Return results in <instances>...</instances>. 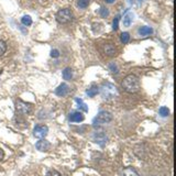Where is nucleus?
Instances as JSON below:
<instances>
[{
  "mask_svg": "<svg viewBox=\"0 0 176 176\" xmlns=\"http://www.w3.org/2000/svg\"><path fill=\"white\" fill-rule=\"evenodd\" d=\"M101 96L105 100H111V99H115L117 96H118V90H117V87H116L113 84H110V83H106L103 84V88H101Z\"/></svg>",
  "mask_w": 176,
  "mask_h": 176,
  "instance_id": "2",
  "label": "nucleus"
},
{
  "mask_svg": "<svg viewBox=\"0 0 176 176\" xmlns=\"http://www.w3.org/2000/svg\"><path fill=\"white\" fill-rule=\"evenodd\" d=\"M120 40H121V42L123 44H127L129 41H130V34L128 33V32H123L121 34V37H120Z\"/></svg>",
  "mask_w": 176,
  "mask_h": 176,
  "instance_id": "18",
  "label": "nucleus"
},
{
  "mask_svg": "<svg viewBox=\"0 0 176 176\" xmlns=\"http://www.w3.org/2000/svg\"><path fill=\"white\" fill-rule=\"evenodd\" d=\"M112 28H113V30H118V28H119V17L115 18L113 23H112Z\"/></svg>",
  "mask_w": 176,
  "mask_h": 176,
  "instance_id": "25",
  "label": "nucleus"
},
{
  "mask_svg": "<svg viewBox=\"0 0 176 176\" xmlns=\"http://www.w3.org/2000/svg\"><path fill=\"white\" fill-rule=\"evenodd\" d=\"M110 70H111V72H113V73H117L118 70H117V65L116 64H110L109 65Z\"/></svg>",
  "mask_w": 176,
  "mask_h": 176,
  "instance_id": "27",
  "label": "nucleus"
},
{
  "mask_svg": "<svg viewBox=\"0 0 176 176\" xmlns=\"http://www.w3.org/2000/svg\"><path fill=\"white\" fill-rule=\"evenodd\" d=\"M7 51V44L5 41L0 40V56H2Z\"/></svg>",
  "mask_w": 176,
  "mask_h": 176,
  "instance_id": "21",
  "label": "nucleus"
},
{
  "mask_svg": "<svg viewBox=\"0 0 176 176\" xmlns=\"http://www.w3.org/2000/svg\"><path fill=\"white\" fill-rule=\"evenodd\" d=\"M140 1H141V0H140Z\"/></svg>",
  "mask_w": 176,
  "mask_h": 176,
  "instance_id": "30",
  "label": "nucleus"
},
{
  "mask_svg": "<svg viewBox=\"0 0 176 176\" xmlns=\"http://www.w3.org/2000/svg\"><path fill=\"white\" fill-rule=\"evenodd\" d=\"M168 113H170V110L167 107H161L160 108V115L162 117H166V116H168Z\"/></svg>",
  "mask_w": 176,
  "mask_h": 176,
  "instance_id": "23",
  "label": "nucleus"
},
{
  "mask_svg": "<svg viewBox=\"0 0 176 176\" xmlns=\"http://www.w3.org/2000/svg\"><path fill=\"white\" fill-rule=\"evenodd\" d=\"M63 77H64V79H66V80L72 79V77H73V72H72V68H70V67H66V68L63 70Z\"/></svg>",
  "mask_w": 176,
  "mask_h": 176,
  "instance_id": "14",
  "label": "nucleus"
},
{
  "mask_svg": "<svg viewBox=\"0 0 176 176\" xmlns=\"http://www.w3.org/2000/svg\"><path fill=\"white\" fill-rule=\"evenodd\" d=\"M122 88L125 89L127 93H137L140 89V79L138 76L133 74H129L123 78L122 80Z\"/></svg>",
  "mask_w": 176,
  "mask_h": 176,
  "instance_id": "1",
  "label": "nucleus"
},
{
  "mask_svg": "<svg viewBox=\"0 0 176 176\" xmlns=\"http://www.w3.org/2000/svg\"><path fill=\"white\" fill-rule=\"evenodd\" d=\"M51 56L52 57H58V56H60V51H58V50H52Z\"/></svg>",
  "mask_w": 176,
  "mask_h": 176,
  "instance_id": "26",
  "label": "nucleus"
},
{
  "mask_svg": "<svg viewBox=\"0 0 176 176\" xmlns=\"http://www.w3.org/2000/svg\"><path fill=\"white\" fill-rule=\"evenodd\" d=\"M70 120L72 122H82L84 120V115L82 112L76 111V112H73L70 116Z\"/></svg>",
  "mask_w": 176,
  "mask_h": 176,
  "instance_id": "11",
  "label": "nucleus"
},
{
  "mask_svg": "<svg viewBox=\"0 0 176 176\" xmlns=\"http://www.w3.org/2000/svg\"><path fill=\"white\" fill-rule=\"evenodd\" d=\"M132 19H133V15L131 12H127L123 17V25L125 28L130 27V24L132 23Z\"/></svg>",
  "mask_w": 176,
  "mask_h": 176,
  "instance_id": "12",
  "label": "nucleus"
},
{
  "mask_svg": "<svg viewBox=\"0 0 176 176\" xmlns=\"http://www.w3.org/2000/svg\"><path fill=\"white\" fill-rule=\"evenodd\" d=\"M77 5H78L79 8L85 9V8L88 7V5H89V0H78V1H77Z\"/></svg>",
  "mask_w": 176,
  "mask_h": 176,
  "instance_id": "22",
  "label": "nucleus"
},
{
  "mask_svg": "<svg viewBox=\"0 0 176 176\" xmlns=\"http://www.w3.org/2000/svg\"><path fill=\"white\" fill-rule=\"evenodd\" d=\"M105 1H106L107 3H113L116 1V0H105Z\"/></svg>",
  "mask_w": 176,
  "mask_h": 176,
  "instance_id": "29",
  "label": "nucleus"
},
{
  "mask_svg": "<svg viewBox=\"0 0 176 176\" xmlns=\"http://www.w3.org/2000/svg\"><path fill=\"white\" fill-rule=\"evenodd\" d=\"M112 120V115L108 111H100L98 113L97 117L95 118L94 123L95 125H103V123H108Z\"/></svg>",
  "mask_w": 176,
  "mask_h": 176,
  "instance_id": "4",
  "label": "nucleus"
},
{
  "mask_svg": "<svg viewBox=\"0 0 176 176\" xmlns=\"http://www.w3.org/2000/svg\"><path fill=\"white\" fill-rule=\"evenodd\" d=\"M123 174L125 176H139V174L135 172V170H133L132 167H128L123 171Z\"/></svg>",
  "mask_w": 176,
  "mask_h": 176,
  "instance_id": "17",
  "label": "nucleus"
},
{
  "mask_svg": "<svg viewBox=\"0 0 176 176\" xmlns=\"http://www.w3.org/2000/svg\"><path fill=\"white\" fill-rule=\"evenodd\" d=\"M67 93H68V86H67V84H64V83L58 86L56 88V90H55V94L57 95V96H60V97L66 96Z\"/></svg>",
  "mask_w": 176,
  "mask_h": 176,
  "instance_id": "9",
  "label": "nucleus"
},
{
  "mask_svg": "<svg viewBox=\"0 0 176 176\" xmlns=\"http://www.w3.org/2000/svg\"><path fill=\"white\" fill-rule=\"evenodd\" d=\"M103 52L108 56H113L117 53V50H116V47L112 44H106V45L103 46Z\"/></svg>",
  "mask_w": 176,
  "mask_h": 176,
  "instance_id": "10",
  "label": "nucleus"
},
{
  "mask_svg": "<svg viewBox=\"0 0 176 176\" xmlns=\"http://www.w3.org/2000/svg\"><path fill=\"white\" fill-rule=\"evenodd\" d=\"M35 146H37V149L39 150V151L47 152L50 149H51V143H50L49 141L45 140V139H41L40 141H37V142Z\"/></svg>",
  "mask_w": 176,
  "mask_h": 176,
  "instance_id": "7",
  "label": "nucleus"
},
{
  "mask_svg": "<svg viewBox=\"0 0 176 176\" xmlns=\"http://www.w3.org/2000/svg\"><path fill=\"white\" fill-rule=\"evenodd\" d=\"M93 140H94L96 143H98V144H100L101 146H103L107 142V137L103 132H96V133L93 135Z\"/></svg>",
  "mask_w": 176,
  "mask_h": 176,
  "instance_id": "8",
  "label": "nucleus"
},
{
  "mask_svg": "<svg viewBox=\"0 0 176 176\" xmlns=\"http://www.w3.org/2000/svg\"><path fill=\"white\" fill-rule=\"evenodd\" d=\"M56 20L58 23L65 24L73 20V12L70 9H62L56 13Z\"/></svg>",
  "mask_w": 176,
  "mask_h": 176,
  "instance_id": "3",
  "label": "nucleus"
},
{
  "mask_svg": "<svg viewBox=\"0 0 176 176\" xmlns=\"http://www.w3.org/2000/svg\"><path fill=\"white\" fill-rule=\"evenodd\" d=\"M21 22H22V24H24L28 27V25L32 24V19H31L30 15H24V17L21 19Z\"/></svg>",
  "mask_w": 176,
  "mask_h": 176,
  "instance_id": "19",
  "label": "nucleus"
},
{
  "mask_svg": "<svg viewBox=\"0 0 176 176\" xmlns=\"http://www.w3.org/2000/svg\"><path fill=\"white\" fill-rule=\"evenodd\" d=\"M15 109L19 113H22V115H29V113L32 111V106L30 103H24L22 100H18L15 103Z\"/></svg>",
  "mask_w": 176,
  "mask_h": 176,
  "instance_id": "5",
  "label": "nucleus"
},
{
  "mask_svg": "<svg viewBox=\"0 0 176 176\" xmlns=\"http://www.w3.org/2000/svg\"><path fill=\"white\" fill-rule=\"evenodd\" d=\"M99 15H100L101 18H107L109 15V10L106 7H101L100 10H99Z\"/></svg>",
  "mask_w": 176,
  "mask_h": 176,
  "instance_id": "20",
  "label": "nucleus"
},
{
  "mask_svg": "<svg viewBox=\"0 0 176 176\" xmlns=\"http://www.w3.org/2000/svg\"><path fill=\"white\" fill-rule=\"evenodd\" d=\"M45 176H61V174L58 173L57 171H55V170H51L49 171L47 173H46Z\"/></svg>",
  "mask_w": 176,
  "mask_h": 176,
  "instance_id": "24",
  "label": "nucleus"
},
{
  "mask_svg": "<svg viewBox=\"0 0 176 176\" xmlns=\"http://www.w3.org/2000/svg\"><path fill=\"white\" fill-rule=\"evenodd\" d=\"M98 91H99V89H98L97 86H93V87L88 88L87 90H86V94H87L89 97H95V96L98 94Z\"/></svg>",
  "mask_w": 176,
  "mask_h": 176,
  "instance_id": "15",
  "label": "nucleus"
},
{
  "mask_svg": "<svg viewBox=\"0 0 176 176\" xmlns=\"http://www.w3.org/2000/svg\"><path fill=\"white\" fill-rule=\"evenodd\" d=\"M47 132H49V128L46 125H35V128L33 129V134L35 138H39V139H44V138L47 135Z\"/></svg>",
  "mask_w": 176,
  "mask_h": 176,
  "instance_id": "6",
  "label": "nucleus"
},
{
  "mask_svg": "<svg viewBox=\"0 0 176 176\" xmlns=\"http://www.w3.org/2000/svg\"><path fill=\"white\" fill-rule=\"evenodd\" d=\"M3 155H5V153H3L2 149L0 148V161H1V160H2V158H3Z\"/></svg>",
  "mask_w": 176,
  "mask_h": 176,
  "instance_id": "28",
  "label": "nucleus"
},
{
  "mask_svg": "<svg viewBox=\"0 0 176 176\" xmlns=\"http://www.w3.org/2000/svg\"><path fill=\"white\" fill-rule=\"evenodd\" d=\"M139 33H140V35H143V37L150 35V34L153 33V29L150 27H142V28H140Z\"/></svg>",
  "mask_w": 176,
  "mask_h": 176,
  "instance_id": "13",
  "label": "nucleus"
},
{
  "mask_svg": "<svg viewBox=\"0 0 176 176\" xmlns=\"http://www.w3.org/2000/svg\"><path fill=\"white\" fill-rule=\"evenodd\" d=\"M75 101L77 103H78V107H79V109H82L83 111H85V112H87L88 111V107L87 105H86L84 101H83V99H80V98H76Z\"/></svg>",
  "mask_w": 176,
  "mask_h": 176,
  "instance_id": "16",
  "label": "nucleus"
}]
</instances>
